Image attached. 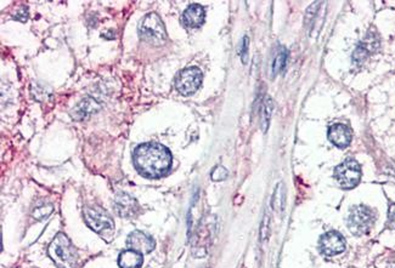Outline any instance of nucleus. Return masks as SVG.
Wrapping results in <instances>:
<instances>
[{"mask_svg":"<svg viewBox=\"0 0 395 268\" xmlns=\"http://www.w3.org/2000/svg\"><path fill=\"white\" fill-rule=\"evenodd\" d=\"M171 152L157 142L139 145L134 151V164L141 175L150 179H159L168 173L172 166Z\"/></svg>","mask_w":395,"mask_h":268,"instance_id":"1","label":"nucleus"},{"mask_svg":"<svg viewBox=\"0 0 395 268\" xmlns=\"http://www.w3.org/2000/svg\"><path fill=\"white\" fill-rule=\"evenodd\" d=\"M49 256L59 268H77L78 252L64 233H58L49 245Z\"/></svg>","mask_w":395,"mask_h":268,"instance_id":"2","label":"nucleus"},{"mask_svg":"<svg viewBox=\"0 0 395 268\" xmlns=\"http://www.w3.org/2000/svg\"><path fill=\"white\" fill-rule=\"evenodd\" d=\"M83 214L87 224L94 232L101 236L105 241H111L115 233V223L107 211L100 207H86Z\"/></svg>","mask_w":395,"mask_h":268,"instance_id":"3","label":"nucleus"},{"mask_svg":"<svg viewBox=\"0 0 395 268\" xmlns=\"http://www.w3.org/2000/svg\"><path fill=\"white\" fill-rule=\"evenodd\" d=\"M139 34L144 42L155 46L163 45L165 39H167L164 24H163L158 15L156 14H147L141 20L139 24Z\"/></svg>","mask_w":395,"mask_h":268,"instance_id":"4","label":"nucleus"},{"mask_svg":"<svg viewBox=\"0 0 395 268\" xmlns=\"http://www.w3.org/2000/svg\"><path fill=\"white\" fill-rule=\"evenodd\" d=\"M374 220V213L369 208L363 207V205H357L350 210L347 224L353 234L363 236L371 229Z\"/></svg>","mask_w":395,"mask_h":268,"instance_id":"5","label":"nucleus"},{"mask_svg":"<svg viewBox=\"0 0 395 268\" xmlns=\"http://www.w3.org/2000/svg\"><path fill=\"white\" fill-rule=\"evenodd\" d=\"M338 185L343 189H352L359 185L361 179V168L354 159H347L334 170Z\"/></svg>","mask_w":395,"mask_h":268,"instance_id":"6","label":"nucleus"},{"mask_svg":"<svg viewBox=\"0 0 395 268\" xmlns=\"http://www.w3.org/2000/svg\"><path fill=\"white\" fill-rule=\"evenodd\" d=\"M202 72L197 67H190L181 71L175 79V88L181 95L189 96L195 93L202 84Z\"/></svg>","mask_w":395,"mask_h":268,"instance_id":"7","label":"nucleus"},{"mask_svg":"<svg viewBox=\"0 0 395 268\" xmlns=\"http://www.w3.org/2000/svg\"><path fill=\"white\" fill-rule=\"evenodd\" d=\"M344 249H346V241L340 232L330 230L320 238V250L324 252L326 256H334V255L343 252Z\"/></svg>","mask_w":395,"mask_h":268,"instance_id":"8","label":"nucleus"},{"mask_svg":"<svg viewBox=\"0 0 395 268\" xmlns=\"http://www.w3.org/2000/svg\"><path fill=\"white\" fill-rule=\"evenodd\" d=\"M115 210L121 217L131 219L139 213V204L128 193H118L115 198Z\"/></svg>","mask_w":395,"mask_h":268,"instance_id":"9","label":"nucleus"},{"mask_svg":"<svg viewBox=\"0 0 395 268\" xmlns=\"http://www.w3.org/2000/svg\"><path fill=\"white\" fill-rule=\"evenodd\" d=\"M127 245L131 250H135L144 255L149 254L155 249V241L141 230H134L128 236Z\"/></svg>","mask_w":395,"mask_h":268,"instance_id":"10","label":"nucleus"},{"mask_svg":"<svg viewBox=\"0 0 395 268\" xmlns=\"http://www.w3.org/2000/svg\"><path fill=\"white\" fill-rule=\"evenodd\" d=\"M328 139L337 147L346 148L352 141V131L344 124H334L328 129Z\"/></svg>","mask_w":395,"mask_h":268,"instance_id":"11","label":"nucleus"},{"mask_svg":"<svg viewBox=\"0 0 395 268\" xmlns=\"http://www.w3.org/2000/svg\"><path fill=\"white\" fill-rule=\"evenodd\" d=\"M205 8L199 4H192L184 11L183 23L187 28H199L205 22Z\"/></svg>","mask_w":395,"mask_h":268,"instance_id":"12","label":"nucleus"},{"mask_svg":"<svg viewBox=\"0 0 395 268\" xmlns=\"http://www.w3.org/2000/svg\"><path fill=\"white\" fill-rule=\"evenodd\" d=\"M100 110V105L92 97H87L78 104L73 110L71 111V117L74 120H84L90 114L95 113Z\"/></svg>","mask_w":395,"mask_h":268,"instance_id":"13","label":"nucleus"},{"mask_svg":"<svg viewBox=\"0 0 395 268\" xmlns=\"http://www.w3.org/2000/svg\"><path fill=\"white\" fill-rule=\"evenodd\" d=\"M143 262V254L131 249L122 251L118 256V266L121 268H140Z\"/></svg>","mask_w":395,"mask_h":268,"instance_id":"14","label":"nucleus"},{"mask_svg":"<svg viewBox=\"0 0 395 268\" xmlns=\"http://www.w3.org/2000/svg\"><path fill=\"white\" fill-rule=\"evenodd\" d=\"M378 45H379V42L377 37L369 34V36L366 37V39L359 45V48L356 49V51L354 52V56H353L354 60L356 62L363 61L366 56H369V54H371V52H374L375 50H377Z\"/></svg>","mask_w":395,"mask_h":268,"instance_id":"15","label":"nucleus"},{"mask_svg":"<svg viewBox=\"0 0 395 268\" xmlns=\"http://www.w3.org/2000/svg\"><path fill=\"white\" fill-rule=\"evenodd\" d=\"M271 112H272V99L270 97H266L263 102L262 107V129L263 131H266L270 124L271 119Z\"/></svg>","mask_w":395,"mask_h":268,"instance_id":"16","label":"nucleus"},{"mask_svg":"<svg viewBox=\"0 0 395 268\" xmlns=\"http://www.w3.org/2000/svg\"><path fill=\"white\" fill-rule=\"evenodd\" d=\"M287 60V50L285 48H280V51L275 56L274 63H272V74H277L278 72L284 70Z\"/></svg>","mask_w":395,"mask_h":268,"instance_id":"17","label":"nucleus"},{"mask_svg":"<svg viewBox=\"0 0 395 268\" xmlns=\"http://www.w3.org/2000/svg\"><path fill=\"white\" fill-rule=\"evenodd\" d=\"M52 211H54V205L52 204H43V205H40V207L34 209L32 216L37 221H43L44 219H46V217H49L50 215L52 214Z\"/></svg>","mask_w":395,"mask_h":268,"instance_id":"18","label":"nucleus"},{"mask_svg":"<svg viewBox=\"0 0 395 268\" xmlns=\"http://www.w3.org/2000/svg\"><path fill=\"white\" fill-rule=\"evenodd\" d=\"M282 187H284V185H282V183H278L276 192H275L274 198H272V207H274L275 210H277V211L284 209V207L281 205V203L284 204V194H285Z\"/></svg>","mask_w":395,"mask_h":268,"instance_id":"19","label":"nucleus"},{"mask_svg":"<svg viewBox=\"0 0 395 268\" xmlns=\"http://www.w3.org/2000/svg\"><path fill=\"white\" fill-rule=\"evenodd\" d=\"M211 177L215 182H220V181H224L228 177V170L225 169L224 166H221V165H218V166H215L214 170L212 171Z\"/></svg>","mask_w":395,"mask_h":268,"instance_id":"20","label":"nucleus"},{"mask_svg":"<svg viewBox=\"0 0 395 268\" xmlns=\"http://www.w3.org/2000/svg\"><path fill=\"white\" fill-rule=\"evenodd\" d=\"M248 46H249V39L248 37L244 36L242 39V43H241V48H240V56L242 58L243 63L247 62V56H248Z\"/></svg>","mask_w":395,"mask_h":268,"instance_id":"21","label":"nucleus"},{"mask_svg":"<svg viewBox=\"0 0 395 268\" xmlns=\"http://www.w3.org/2000/svg\"><path fill=\"white\" fill-rule=\"evenodd\" d=\"M269 222H270V221H269V215L266 213L264 219H263L262 228H260V239H262V241H265L269 236Z\"/></svg>","mask_w":395,"mask_h":268,"instance_id":"22","label":"nucleus"},{"mask_svg":"<svg viewBox=\"0 0 395 268\" xmlns=\"http://www.w3.org/2000/svg\"><path fill=\"white\" fill-rule=\"evenodd\" d=\"M387 226H388V228L395 229V203L389 207V211H388Z\"/></svg>","mask_w":395,"mask_h":268,"instance_id":"23","label":"nucleus"}]
</instances>
